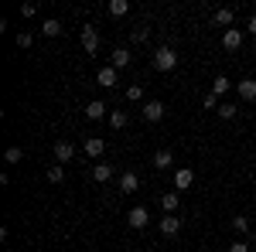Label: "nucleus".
Here are the masks:
<instances>
[{
	"instance_id": "nucleus-2",
	"label": "nucleus",
	"mask_w": 256,
	"mask_h": 252,
	"mask_svg": "<svg viewBox=\"0 0 256 252\" xmlns=\"http://www.w3.org/2000/svg\"><path fill=\"white\" fill-rule=\"evenodd\" d=\"M242 38H246V34H242L239 27H229V31L222 34V48H226V51H239V48H242Z\"/></svg>"
},
{
	"instance_id": "nucleus-28",
	"label": "nucleus",
	"mask_w": 256,
	"mask_h": 252,
	"mask_svg": "<svg viewBox=\"0 0 256 252\" xmlns=\"http://www.w3.org/2000/svg\"><path fill=\"white\" fill-rule=\"evenodd\" d=\"M140 99H144V89L140 85H130L126 89V102H140Z\"/></svg>"
},
{
	"instance_id": "nucleus-16",
	"label": "nucleus",
	"mask_w": 256,
	"mask_h": 252,
	"mask_svg": "<svg viewBox=\"0 0 256 252\" xmlns=\"http://www.w3.org/2000/svg\"><path fill=\"white\" fill-rule=\"evenodd\" d=\"M178 205H181V194H178V191H168L164 198H160V208H164L168 215H174V208H178Z\"/></svg>"
},
{
	"instance_id": "nucleus-31",
	"label": "nucleus",
	"mask_w": 256,
	"mask_h": 252,
	"mask_svg": "<svg viewBox=\"0 0 256 252\" xmlns=\"http://www.w3.org/2000/svg\"><path fill=\"white\" fill-rule=\"evenodd\" d=\"M34 10H38L34 3H24V7H20V17H34Z\"/></svg>"
},
{
	"instance_id": "nucleus-5",
	"label": "nucleus",
	"mask_w": 256,
	"mask_h": 252,
	"mask_svg": "<svg viewBox=\"0 0 256 252\" xmlns=\"http://www.w3.org/2000/svg\"><path fill=\"white\" fill-rule=\"evenodd\" d=\"M126 222H130V229H144V225L150 222V212L137 205V208H130V215H126Z\"/></svg>"
},
{
	"instance_id": "nucleus-17",
	"label": "nucleus",
	"mask_w": 256,
	"mask_h": 252,
	"mask_svg": "<svg viewBox=\"0 0 256 252\" xmlns=\"http://www.w3.org/2000/svg\"><path fill=\"white\" fill-rule=\"evenodd\" d=\"M41 34H44V38H58V34H62V24L55 17H48L44 24H41Z\"/></svg>"
},
{
	"instance_id": "nucleus-10",
	"label": "nucleus",
	"mask_w": 256,
	"mask_h": 252,
	"mask_svg": "<svg viewBox=\"0 0 256 252\" xmlns=\"http://www.w3.org/2000/svg\"><path fill=\"white\" fill-rule=\"evenodd\" d=\"M96 78H99V85H106V89H113V85H116V68H113V65H102Z\"/></svg>"
},
{
	"instance_id": "nucleus-6",
	"label": "nucleus",
	"mask_w": 256,
	"mask_h": 252,
	"mask_svg": "<svg viewBox=\"0 0 256 252\" xmlns=\"http://www.w3.org/2000/svg\"><path fill=\"white\" fill-rule=\"evenodd\" d=\"M140 113H144L147 123H158V119L164 116V102H158V99H154V102H144V109H140Z\"/></svg>"
},
{
	"instance_id": "nucleus-9",
	"label": "nucleus",
	"mask_w": 256,
	"mask_h": 252,
	"mask_svg": "<svg viewBox=\"0 0 256 252\" xmlns=\"http://www.w3.org/2000/svg\"><path fill=\"white\" fill-rule=\"evenodd\" d=\"M140 188V177L134 174V171H126V174H120V191H126V194H134Z\"/></svg>"
},
{
	"instance_id": "nucleus-29",
	"label": "nucleus",
	"mask_w": 256,
	"mask_h": 252,
	"mask_svg": "<svg viewBox=\"0 0 256 252\" xmlns=\"http://www.w3.org/2000/svg\"><path fill=\"white\" fill-rule=\"evenodd\" d=\"M147 38H150V31H147V27H137V31H134V41H137V44H144Z\"/></svg>"
},
{
	"instance_id": "nucleus-22",
	"label": "nucleus",
	"mask_w": 256,
	"mask_h": 252,
	"mask_svg": "<svg viewBox=\"0 0 256 252\" xmlns=\"http://www.w3.org/2000/svg\"><path fill=\"white\" fill-rule=\"evenodd\" d=\"M229 89H232V82H229V78H226V75H218L216 82H212V92H216V96H226Z\"/></svg>"
},
{
	"instance_id": "nucleus-30",
	"label": "nucleus",
	"mask_w": 256,
	"mask_h": 252,
	"mask_svg": "<svg viewBox=\"0 0 256 252\" xmlns=\"http://www.w3.org/2000/svg\"><path fill=\"white\" fill-rule=\"evenodd\" d=\"M18 48H31V34H28V31H20V34H18Z\"/></svg>"
},
{
	"instance_id": "nucleus-23",
	"label": "nucleus",
	"mask_w": 256,
	"mask_h": 252,
	"mask_svg": "<svg viewBox=\"0 0 256 252\" xmlns=\"http://www.w3.org/2000/svg\"><path fill=\"white\" fill-rule=\"evenodd\" d=\"M236 113H239L236 102H222V106H218V116H222V119H232Z\"/></svg>"
},
{
	"instance_id": "nucleus-3",
	"label": "nucleus",
	"mask_w": 256,
	"mask_h": 252,
	"mask_svg": "<svg viewBox=\"0 0 256 252\" xmlns=\"http://www.w3.org/2000/svg\"><path fill=\"white\" fill-rule=\"evenodd\" d=\"M82 48H86V55H96L99 51V31L96 27H82Z\"/></svg>"
},
{
	"instance_id": "nucleus-19",
	"label": "nucleus",
	"mask_w": 256,
	"mask_h": 252,
	"mask_svg": "<svg viewBox=\"0 0 256 252\" xmlns=\"http://www.w3.org/2000/svg\"><path fill=\"white\" fill-rule=\"evenodd\" d=\"M92 177H96L99 184H106V181L113 177V167H110V164H96V167H92Z\"/></svg>"
},
{
	"instance_id": "nucleus-14",
	"label": "nucleus",
	"mask_w": 256,
	"mask_h": 252,
	"mask_svg": "<svg viewBox=\"0 0 256 252\" xmlns=\"http://www.w3.org/2000/svg\"><path fill=\"white\" fill-rule=\"evenodd\" d=\"M239 99H246V102L256 99V78H242L239 82Z\"/></svg>"
},
{
	"instance_id": "nucleus-7",
	"label": "nucleus",
	"mask_w": 256,
	"mask_h": 252,
	"mask_svg": "<svg viewBox=\"0 0 256 252\" xmlns=\"http://www.w3.org/2000/svg\"><path fill=\"white\" fill-rule=\"evenodd\" d=\"M72 157H76V147H72L68 140H58V143H55V160H58V164H68Z\"/></svg>"
},
{
	"instance_id": "nucleus-8",
	"label": "nucleus",
	"mask_w": 256,
	"mask_h": 252,
	"mask_svg": "<svg viewBox=\"0 0 256 252\" xmlns=\"http://www.w3.org/2000/svg\"><path fill=\"white\" fill-rule=\"evenodd\" d=\"M158 225H160V232H164V235H178V232H181V218H174V215H164Z\"/></svg>"
},
{
	"instance_id": "nucleus-18",
	"label": "nucleus",
	"mask_w": 256,
	"mask_h": 252,
	"mask_svg": "<svg viewBox=\"0 0 256 252\" xmlns=\"http://www.w3.org/2000/svg\"><path fill=\"white\" fill-rule=\"evenodd\" d=\"M171 160H174L171 150H158V154H154V167H158V171H168V167H171Z\"/></svg>"
},
{
	"instance_id": "nucleus-20",
	"label": "nucleus",
	"mask_w": 256,
	"mask_h": 252,
	"mask_svg": "<svg viewBox=\"0 0 256 252\" xmlns=\"http://www.w3.org/2000/svg\"><path fill=\"white\" fill-rule=\"evenodd\" d=\"M110 14H113V17L130 14V0H110Z\"/></svg>"
},
{
	"instance_id": "nucleus-24",
	"label": "nucleus",
	"mask_w": 256,
	"mask_h": 252,
	"mask_svg": "<svg viewBox=\"0 0 256 252\" xmlns=\"http://www.w3.org/2000/svg\"><path fill=\"white\" fill-rule=\"evenodd\" d=\"M62 177H65L62 164H52V167H48V181H52V184H62Z\"/></svg>"
},
{
	"instance_id": "nucleus-13",
	"label": "nucleus",
	"mask_w": 256,
	"mask_h": 252,
	"mask_svg": "<svg viewBox=\"0 0 256 252\" xmlns=\"http://www.w3.org/2000/svg\"><path fill=\"white\" fill-rule=\"evenodd\" d=\"M102 150H106V140L102 136H89L86 140V154L89 157H102Z\"/></svg>"
},
{
	"instance_id": "nucleus-4",
	"label": "nucleus",
	"mask_w": 256,
	"mask_h": 252,
	"mask_svg": "<svg viewBox=\"0 0 256 252\" xmlns=\"http://www.w3.org/2000/svg\"><path fill=\"white\" fill-rule=\"evenodd\" d=\"M195 184V171L192 167H181V171H174V188L178 191H188Z\"/></svg>"
},
{
	"instance_id": "nucleus-27",
	"label": "nucleus",
	"mask_w": 256,
	"mask_h": 252,
	"mask_svg": "<svg viewBox=\"0 0 256 252\" xmlns=\"http://www.w3.org/2000/svg\"><path fill=\"white\" fill-rule=\"evenodd\" d=\"M202 106H205V109H216V113H218V106H222V102H218V96H216V92H208V96L202 99Z\"/></svg>"
},
{
	"instance_id": "nucleus-11",
	"label": "nucleus",
	"mask_w": 256,
	"mask_h": 252,
	"mask_svg": "<svg viewBox=\"0 0 256 252\" xmlns=\"http://www.w3.org/2000/svg\"><path fill=\"white\" fill-rule=\"evenodd\" d=\"M212 24H218V27L229 31V24H232V7H218L216 14H212Z\"/></svg>"
},
{
	"instance_id": "nucleus-32",
	"label": "nucleus",
	"mask_w": 256,
	"mask_h": 252,
	"mask_svg": "<svg viewBox=\"0 0 256 252\" xmlns=\"http://www.w3.org/2000/svg\"><path fill=\"white\" fill-rule=\"evenodd\" d=\"M229 252H250V246H246V242L239 239V242H232V246H229Z\"/></svg>"
},
{
	"instance_id": "nucleus-33",
	"label": "nucleus",
	"mask_w": 256,
	"mask_h": 252,
	"mask_svg": "<svg viewBox=\"0 0 256 252\" xmlns=\"http://www.w3.org/2000/svg\"><path fill=\"white\" fill-rule=\"evenodd\" d=\"M246 31H250V34H256V14L250 20H246Z\"/></svg>"
},
{
	"instance_id": "nucleus-25",
	"label": "nucleus",
	"mask_w": 256,
	"mask_h": 252,
	"mask_svg": "<svg viewBox=\"0 0 256 252\" xmlns=\"http://www.w3.org/2000/svg\"><path fill=\"white\" fill-rule=\"evenodd\" d=\"M232 229H236L239 235H246V232H250V218H242V215H236V218H232Z\"/></svg>"
},
{
	"instance_id": "nucleus-1",
	"label": "nucleus",
	"mask_w": 256,
	"mask_h": 252,
	"mask_svg": "<svg viewBox=\"0 0 256 252\" xmlns=\"http://www.w3.org/2000/svg\"><path fill=\"white\" fill-rule=\"evenodd\" d=\"M174 65H178V51L168 48V44H160L158 51H154V68H158V72H171Z\"/></svg>"
},
{
	"instance_id": "nucleus-21",
	"label": "nucleus",
	"mask_w": 256,
	"mask_h": 252,
	"mask_svg": "<svg viewBox=\"0 0 256 252\" xmlns=\"http://www.w3.org/2000/svg\"><path fill=\"white\" fill-rule=\"evenodd\" d=\"M126 113H123V109H113V113H110V126H113V130H123V126H126Z\"/></svg>"
},
{
	"instance_id": "nucleus-12",
	"label": "nucleus",
	"mask_w": 256,
	"mask_h": 252,
	"mask_svg": "<svg viewBox=\"0 0 256 252\" xmlns=\"http://www.w3.org/2000/svg\"><path fill=\"white\" fill-rule=\"evenodd\" d=\"M106 113H110V106H106V102H99V99H92V102L86 106V116H89V119H102Z\"/></svg>"
},
{
	"instance_id": "nucleus-26",
	"label": "nucleus",
	"mask_w": 256,
	"mask_h": 252,
	"mask_svg": "<svg viewBox=\"0 0 256 252\" xmlns=\"http://www.w3.org/2000/svg\"><path fill=\"white\" fill-rule=\"evenodd\" d=\"M20 157H24V150H20V147H7V154H4V160H7V164H18Z\"/></svg>"
},
{
	"instance_id": "nucleus-15",
	"label": "nucleus",
	"mask_w": 256,
	"mask_h": 252,
	"mask_svg": "<svg viewBox=\"0 0 256 252\" xmlns=\"http://www.w3.org/2000/svg\"><path fill=\"white\" fill-rule=\"evenodd\" d=\"M130 58H134V55H130L126 48H116V51L110 55V65H113V68H126V65H130Z\"/></svg>"
}]
</instances>
